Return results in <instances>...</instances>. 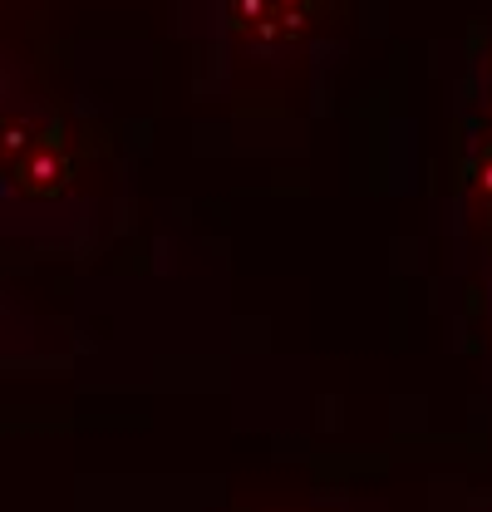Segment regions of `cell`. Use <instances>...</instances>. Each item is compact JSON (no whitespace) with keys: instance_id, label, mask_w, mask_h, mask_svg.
<instances>
[{"instance_id":"obj_2","label":"cell","mask_w":492,"mask_h":512,"mask_svg":"<svg viewBox=\"0 0 492 512\" xmlns=\"http://www.w3.org/2000/svg\"><path fill=\"white\" fill-rule=\"evenodd\" d=\"M0 188L15 202L45 207L74 188V138L50 104H25L0 119Z\"/></svg>"},{"instance_id":"obj_1","label":"cell","mask_w":492,"mask_h":512,"mask_svg":"<svg viewBox=\"0 0 492 512\" xmlns=\"http://www.w3.org/2000/svg\"><path fill=\"white\" fill-rule=\"evenodd\" d=\"M335 0H202V35L222 60H291L330 25Z\"/></svg>"},{"instance_id":"obj_3","label":"cell","mask_w":492,"mask_h":512,"mask_svg":"<svg viewBox=\"0 0 492 512\" xmlns=\"http://www.w3.org/2000/svg\"><path fill=\"white\" fill-rule=\"evenodd\" d=\"M10 109H15V64L0 50V119H5Z\"/></svg>"}]
</instances>
